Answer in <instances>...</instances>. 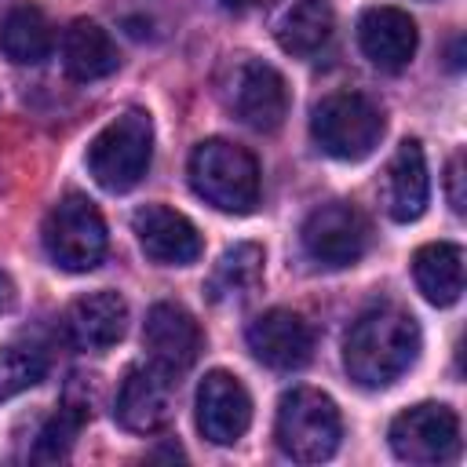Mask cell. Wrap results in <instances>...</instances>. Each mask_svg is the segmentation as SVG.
Instances as JSON below:
<instances>
[{
	"label": "cell",
	"mask_w": 467,
	"mask_h": 467,
	"mask_svg": "<svg viewBox=\"0 0 467 467\" xmlns=\"http://www.w3.org/2000/svg\"><path fill=\"white\" fill-rule=\"evenodd\" d=\"M420 343L423 336L409 310L376 306L350 325L343 339V365L358 387L383 390L412 368V361L420 358Z\"/></svg>",
	"instance_id": "6da1fadb"
},
{
	"label": "cell",
	"mask_w": 467,
	"mask_h": 467,
	"mask_svg": "<svg viewBox=\"0 0 467 467\" xmlns=\"http://www.w3.org/2000/svg\"><path fill=\"white\" fill-rule=\"evenodd\" d=\"M190 186L212 208L244 215L259 201V164L237 142L204 139L190 153Z\"/></svg>",
	"instance_id": "7a4b0ae2"
},
{
	"label": "cell",
	"mask_w": 467,
	"mask_h": 467,
	"mask_svg": "<svg viewBox=\"0 0 467 467\" xmlns=\"http://www.w3.org/2000/svg\"><path fill=\"white\" fill-rule=\"evenodd\" d=\"M274 438L285 456L299 463H321L336 452L343 438V420L339 409L328 394L314 387H296L277 401V423Z\"/></svg>",
	"instance_id": "3957f363"
},
{
	"label": "cell",
	"mask_w": 467,
	"mask_h": 467,
	"mask_svg": "<svg viewBox=\"0 0 467 467\" xmlns=\"http://www.w3.org/2000/svg\"><path fill=\"white\" fill-rule=\"evenodd\" d=\"M310 135L336 161H365L383 139V109L361 91H336L314 106Z\"/></svg>",
	"instance_id": "277c9868"
},
{
	"label": "cell",
	"mask_w": 467,
	"mask_h": 467,
	"mask_svg": "<svg viewBox=\"0 0 467 467\" xmlns=\"http://www.w3.org/2000/svg\"><path fill=\"white\" fill-rule=\"evenodd\" d=\"M150 157H153V124L146 113L128 109L91 139L88 171L102 190L124 193L146 175Z\"/></svg>",
	"instance_id": "5b68a950"
},
{
	"label": "cell",
	"mask_w": 467,
	"mask_h": 467,
	"mask_svg": "<svg viewBox=\"0 0 467 467\" xmlns=\"http://www.w3.org/2000/svg\"><path fill=\"white\" fill-rule=\"evenodd\" d=\"M44 252L66 274L95 270L106 255V223L84 193H66L44 219Z\"/></svg>",
	"instance_id": "8992f818"
},
{
	"label": "cell",
	"mask_w": 467,
	"mask_h": 467,
	"mask_svg": "<svg viewBox=\"0 0 467 467\" xmlns=\"http://www.w3.org/2000/svg\"><path fill=\"white\" fill-rule=\"evenodd\" d=\"M303 248L314 263L339 270V266H354L365 252H368V219L347 204V201H328L321 208H314L303 223Z\"/></svg>",
	"instance_id": "52a82bcc"
},
{
	"label": "cell",
	"mask_w": 467,
	"mask_h": 467,
	"mask_svg": "<svg viewBox=\"0 0 467 467\" xmlns=\"http://www.w3.org/2000/svg\"><path fill=\"white\" fill-rule=\"evenodd\" d=\"M390 449L405 463H445L460 452V420L449 405H412L394 416Z\"/></svg>",
	"instance_id": "ba28073f"
},
{
	"label": "cell",
	"mask_w": 467,
	"mask_h": 467,
	"mask_svg": "<svg viewBox=\"0 0 467 467\" xmlns=\"http://www.w3.org/2000/svg\"><path fill=\"white\" fill-rule=\"evenodd\" d=\"M175 412V376L161 365H135L117 390L113 416L131 434H153L161 431Z\"/></svg>",
	"instance_id": "9c48e42d"
},
{
	"label": "cell",
	"mask_w": 467,
	"mask_h": 467,
	"mask_svg": "<svg viewBox=\"0 0 467 467\" xmlns=\"http://www.w3.org/2000/svg\"><path fill=\"white\" fill-rule=\"evenodd\" d=\"M252 423V398L234 372L212 368L197 387V431L212 445H234Z\"/></svg>",
	"instance_id": "30bf717a"
},
{
	"label": "cell",
	"mask_w": 467,
	"mask_h": 467,
	"mask_svg": "<svg viewBox=\"0 0 467 467\" xmlns=\"http://www.w3.org/2000/svg\"><path fill=\"white\" fill-rule=\"evenodd\" d=\"M230 109L255 131H274L281 128L285 113H288V84L285 77L259 62V58H248L234 69V80H230Z\"/></svg>",
	"instance_id": "8fae6325"
},
{
	"label": "cell",
	"mask_w": 467,
	"mask_h": 467,
	"mask_svg": "<svg viewBox=\"0 0 467 467\" xmlns=\"http://www.w3.org/2000/svg\"><path fill=\"white\" fill-rule=\"evenodd\" d=\"M131 230L139 237V248L161 266H190L204 252V241H201L197 226L168 204L139 208L131 215Z\"/></svg>",
	"instance_id": "7c38bea8"
},
{
	"label": "cell",
	"mask_w": 467,
	"mask_h": 467,
	"mask_svg": "<svg viewBox=\"0 0 467 467\" xmlns=\"http://www.w3.org/2000/svg\"><path fill=\"white\" fill-rule=\"evenodd\" d=\"M244 339H248V350L263 365H270L277 372L303 368L310 361V354H314V332H310V325L296 310H285V306L263 310L248 325Z\"/></svg>",
	"instance_id": "4fadbf2b"
},
{
	"label": "cell",
	"mask_w": 467,
	"mask_h": 467,
	"mask_svg": "<svg viewBox=\"0 0 467 467\" xmlns=\"http://www.w3.org/2000/svg\"><path fill=\"white\" fill-rule=\"evenodd\" d=\"M142 343H146L153 365L179 376L201 354V325L179 303H153L146 314V325H142Z\"/></svg>",
	"instance_id": "5bb4252c"
},
{
	"label": "cell",
	"mask_w": 467,
	"mask_h": 467,
	"mask_svg": "<svg viewBox=\"0 0 467 467\" xmlns=\"http://www.w3.org/2000/svg\"><path fill=\"white\" fill-rule=\"evenodd\" d=\"M62 328H66V339H69L73 350H84V354L109 350L128 332V303L117 292H106V288L88 292V296L69 303V310L62 317Z\"/></svg>",
	"instance_id": "9a60e30c"
},
{
	"label": "cell",
	"mask_w": 467,
	"mask_h": 467,
	"mask_svg": "<svg viewBox=\"0 0 467 467\" xmlns=\"http://www.w3.org/2000/svg\"><path fill=\"white\" fill-rule=\"evenodd\" d=\"M358 44L372 66L398 73L416 55V22L401 7H368L358 18Z\"/></svg>",
	"instance_id": "2e32d148"
},
{
	"label": "cell",
	"mask_w": 467,
	"mask_h": 467,
	"mask_svg": "<svg viewBox=\"0 0 467 467\" xmlns=\"http://www.w3.org/2000/svg\"><path fill=\"white\" fill-rule=\"evenodd\" d=\"M431 179H427V157L416 139H405L387 168V212L394 223H416L427 212Z\"/></svg>",
	"instance_id": "e0dca14e"
},
{
	"label": "cell",
	"mask_w": 467,
	"mask_h": 467,
	"mask_svg": "<svg viewBox=\"0 0 467 467\" xmlns=\"http://www.w3.org/2000/svg\"><path fill=\"white\" fill-rule=\"evenodd\" d=\"M62 66L73 80H102L120 66V51L99 22L77 18L62 36Z\"/></svg>",
	"instance_id": "ac0fdd59"
},
{
	"label": "cell",
	"mask_w": 467,
	"mask_h": 467,
	"mask_svg": "<svg viewBox=\"0 0 467 467\" xmlns=\"http://www.w3.org/2000/svg\"><path fill=\"white\" fill-rule=\"evenodd\" d=\"M412 277L427 303L452 306L463 296V248L452 241H431L412 255Z\"/></svg>",
	"instance_id": "d6986e66"
},
{
	"label": "cell",
	"mask_w": 467,
	"mask_h": 467,
	"mask_svg": "<svg viewBox=\"0 0 467 467\" xmlns=\"http://www.w3.org/2000/svg\"><path fill=\"white\" fill-rule=\"evenodd\" d=\"M51 44H55V33H51V22L40 7L33 4H18L4 15L0 22V51L18 62V66H36L51 55Z\"/></svg>",
	"instance_id": "ffe728a7"
},
{
	"label": "cell",
	"mask_w": 467,
	"mask_h": 467,
	"mask_svg": "<svg viewBox=\"0 0 467 467\" xmlns=\"http://www.w3.org/2000/svg\"><path fill=\"white\" fill-rule=\"evenodd\" d=\"M332 7L325 0H296L277 22V44L292 58H310L332 40Z\"/></svg>",
	"instance_id": "44dd1931"
},
{
	"label": "cell",
	"mask_w": 467,
	"mask_h": 467,
	"mask_svg": "<svg viewBox=\"0 0 467 467\" xmlns=\"http://www.w3.org/2000/svg\"><path fill=\"white\" fill-rule=\"evenodd\" d=\"M263 277V248L252 241H241L234 248H226L208 277V299L212 303H226V299H241L248 296Z\"/></svg>",
	"instance_id": "7402d4cb"
},
{
	"label": "cell",
	"mask_w": 467,
	"mask_h": 467,
	"mask_svg": "<svg viewBox=\"0 0 467 467\" xmlns=\"http://www.w3.org/2000/svg\"><path fill=\"white\" fill-rule=\"evenodd\" d=\"M88 416H91L88 405H80V401H62V405L44 420V427L36 431L33 460H36V463H58V460H66L69 449H73V441H77V434H80V427L88 423Z\"/></svg>",
	"instance_id": "603a6c76"
},
{
	"label": "cell",
	"mask_w": 467,
	"mask_h": 467,
	"mask_svg": "<svg viewBox=\"0 0 467 467\" xmlns=\"http://www.w3.org/2000/svg\"><path fill=\"white\" fill-rule=\"evenodd\" d=\"M47 372V358L29 343H7L0 347V401L29 390Z\"/></svg>",
	"instance_id": "cb8c5ba5"
},
{
	"label": "cell",
	"mask_w": 467,
	"mask_h": 467,
	"mask_svg": "<svg viewBox=\"0 0 467 467\" xmlns=\"http://www.w3.org/2000/svg\"><path fill=\"white\" fill-rule=\"evenodd\" d=\"M445 190H449V204H452V212H456V215H463V208H467V197H463V153H460V150L449 157Z\"/></svg>",
	"instance_id": "d4e9b609"
},
{
	"label": "cell",
	"mask_w": 467,
	"mask_h": 467,
	"mask_svg": "<svg viewBox=\"0 0 467 467\" xmlns=\"http://www.w3.org/2000/svg\"><path fill=\"white\" fill-rule=\"evenodd\" d=\"M259 0H223V7L226 11H234V15H244V11H252Z\"/></svg>",
	"instance_id": "484cf974"
},
{
	"label": "cell",
	"mask_w": 467,
	"mask_h": 467,
	"mask_svg": "<svg viewBox=\"0 0 467 467\" xmlns=\"http://www.w3.org/2000/svg\"><path fill=\"white\" fill-rule=\"evenodd\" d=\"M11 303V281L4 277V270H0V310Z\"/></svg>",
	"instance_id": "4316f807"
}]
</instances>
